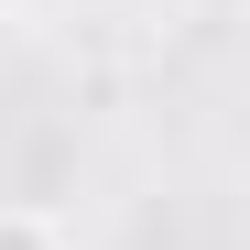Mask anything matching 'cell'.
Returning a JSON list of instances; mask_svg holds the SVG:
<instances>
[{"label": "cell", "instance_id": "cell-1", "mask_svg": "<svg viewBox=\"0 0 250 250\" xmlns=\"http://www.w3.org/2000/svg\"><path fill=\"white\" fill-rule=\"evenodd\" d=\"M0 250H65V229L44 207H0Z\"/></svg>", "mask_w": 250, "mask_h": 250}, {"label": "cell", "instance_id": "cell-2", "mask_svg": "<svg viewBox=\"0 0 250 250\" xmlns=\"http://www.w3.org/2000/svg\"><path fill=\"white\" fill-rule=\"evenodd\" d=\"M0 11H11V0H0Z\"/></svg>", "mask_w": 250, "mask_h": 250}]
</instances>
